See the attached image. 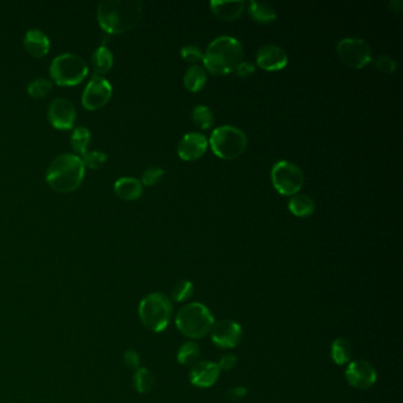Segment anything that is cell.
<instances>
[{
  "mask_svg": "<svg viewBox=\"0 0 403 403\" xmlns=\"http://www.w3.org/2000/svg\"><path fill=\"white\" fill-rule=\"evenodd\" d=\"M141 17L142 3L139 0H103L98 5V23L110 35L133 29Z\"/></svg>",
  "mask_w": 403,
  "mask_h": 403,
  "instance_id": "1",
  "label": "cell"
},
{
  "mask_svg": "<svg viewBox=\"0 0 403 403\" xmlns=\"http://www.w3.org/2000/svg\"><path fill=\"white\" fill-rule=\"evenodd\" d=\"M243 58L244 47L240 40L232 35H220L208 45L203 62L210 74L225 76L233 72Z\"/></svg>",
  "mask_w": 403,
  "mask_h": 403,
  "instance_id": "2",
  "label": "cell"
},
{
  "mask_svg": "<svg viewBox=\"0 0 403 403\" xmlns=\"http://www.w3.org/2000/svg\"><path fill=\"white\" fill-rule=\"evenodd\" d=\"M84 174L86 166L81 157L74 154H62L47 169V181L57 192H72L82 184Z\"/></svg>",
  "mask_w": 403,
  "mask_h": 403,
  "instance_id": "3",
  "label": "cell"
},
{
  "mask_svg": "<svg viewBox=\"0 0 403 403\" xmlns=\"http://www.w3.org/2000/svg\"><path fill=\"white\" fill-rule=\"evenodd\" d=\"M176 328L182 335L199 340L211 333L214 317L207 306L194 301L182 306L175 317Z\"/></svg>",
  "mask_w": 403,
  "mask_h": 403,
  "instance_id": "4",
  "label": "cell"
},
{
  "mask_svg": "<svg viewBox=\"0 0 403 403\" xmlns=\"http://www.w3.org/2000/svg\"><path fill=\"white\" fill-rule=\"evenodd\" d=\"M173 315L171 298L161 292L145 296L139 306V317L142 324L152 333H162L168 326Z\"/></svg>",
  "mask_w": 403,
  "mask_h": 403,
  "instance_id": "5",
  "label": "cell"
},
{
  "mask_svg": "<svg viewBox=\"0 0 403 403\" xmlns=\"http://www.w3.org/2000/svg\"><path fill=\"white\" fill-rule=\"evenodd\" d=\"M208 145L213 153L223 160H235L242 157L247 145L248 139L245 132L233 125H221L213 130Z\"/></svg>",
  "mask_w": 403,
  "mask_h": 403,
  "instance_id": "6",
  "label": "cell"
},
{
  "mask_svg": "<svg viewBox=\"0 0 403 403\" xmlns=\"http://www.w3.org/2000/svg\"><path fill=\"white\" fill-rule=\"evenodd\" d=\"M88 71L86 61L74 54L57 56L50 67L52 79L63 86H77L86 79Z\"/></svg>",
  "mask_w": 403,
  "mask_h": 403,
  "instance_id": "7",
  "label": "cell"
},
{
  "mask_svg": "<svg viewBox=\"0 0 403 403\" xmlns=\"http://www.w3.org/2000/svg\"><path fill=\"white\" fill-rule=\"evenodd\" d=\"M271 181L274 189L284 196L297 194L304 186V174L294 162L277 161L271 169Z\"/></svg>",
  "mask_w": 403,
  "mask_h": 403,
  "instance_id": "8",
  "label": "cell"
},
{
  "mask_svg": "<svg viewBox=\"0 0 403 403\" xmlns=\"http://www.w3.org/2000/svg\"><path fill=\"white\" fill-rule=\"evenodd\" d=\"M336 52L342 62L352 69H362L372 61V47L361 38H343L337 44Z\"/></svg>",
  "mask_w": 403,
  "mask_h": 403,
  "instance_id": "9",
  "label": "cell"
},
{
  "mask_svg": "<svg viewBox=\"0 0 403 403\" xmlns=\"http://www.w3.org/2000/svg\"><path fill=\"white\" fill-rule=\"evenodd\" d=\"M113 94L110 83L102 76L94 74L86 84L82 96V103L88 110H96L106 106Z\"/></svg>",
  "mask_w": 403,
  "mask_h": 403,
  "instance_id": "10",
  "label": "cell"
},
{
  "mask_svg": "<svg viewBox=\"0 0 403 403\" xmlns=\"http://www.w3.org/2000/svg\"><path fill=\"white\" fill-rule=\"evenodd\" d=\"M212 341L219 348L233 349L243 341L244 331L237 322L223 319L216 322L211 329Z\"/></svg>",
  "mask_w": 403,
  "mask_h": 403,
  "instance_id": "11",
  "label": "cell"
},
{
  "mask_svg": "<svg viewBox=\"0 0 403 403\" xmlns=\"http://www.w3.org/2000/svg\"><path fill=\"white\" fill-rule=\"evenodd\" d=\"M345 379L351 387L364 390L376 384L377 372L367 361H352L345 369Z\"/></svg>",
  "mask_w": 403,
  "mask_h": 403,
  "instance_id": "12",
  "label": "cell"
},
{
  "mask_svg": "<svg viewBox=\"0 0 403 403\" xmlns=\"http://www.w3.org/2000/svg\"><path fill=\"white\" fill-rule=\"evenodd\" d=\"M47 116L50 123L57 129H71L76 121V108L68 98H56L49 106Z\"/></svg>",
  "mask_w": 403,
  "mask_h": 403,
  "instance_id": "13",
  "label": "cell"
},
{
  "mask_svg": "<svg viewBox=\"0 0 403 403\" xmlns=\"http://www.w3.org/2000/svg\"><path fill=\"white\" fill-rule=\"evenodd\" d=\"M255 61L262 70L279 71L285 69L289 63V56L283 47L274 44H267L259 47Z\"/></svg>",
  "mask_w": 403,
  "mask_h": 403,
  "instance_id": "14",
  "label": "cell"
},
{
  "mask_svg": "<svg viewBox=\"0 0 403 403\" xmlns=\"http://www.w3.org/2000/svg\"><path fill=\"white\" fill-rule=\"evenodd\" d=\"M208 148L207 137L204 134L188 133L177 145V154L184 161H196L204 157Z\"/></svg>",
  "mask_w": 403,
  "mask_h": 403,
  "instance_id": "15",
  "label": "cell"
},
{
  "mask_svg": "<svg viewBox=\"0 0 403 403\" xmlns=\"http://www.w3.org/2000/svg\"><path fill=\"white\" fill-rule=\"evenodd\" d=\"M218 363L212 361H201L193 364L189 372V381L193 386L199 388H210L216 384L220 376Z\"/></svg>",
  "mask_w": 403,
  "mask_h": 403,
  "instance_id": "16",
  "label": "cell"
},
{
  "mask_svg": "<svg viewBox=\"0 0 403 403\" xmlns=\"http://www.w3.org/2000/svg\"><path fill=\"white\" fill-rule=\"evenodd\" d=\"M210 8L218 19L235 22L243 15L246 4L243 0H212Z\"/></svg>",
  "mask_w": 403,
  "mask_h": 403,
  "instance_id": "17",
  "label": "cell"
},
{
  "mask_svg": "<svg viewBox=\"0 0 403 403\" xmlns=\"http://www.w3.org/2000/svg\"><path fill=\"white\" fill-rule=\"evenodd\" d=\"M24 47L32 57L40 58L50 50V40L43 31L32 29L25 33Z\"/></svg>",
  "mask_w": 403,
  "mask_h": 403,
  "instance_id": "18",
  "label": "cell"
},
{
  "mask_svg": "<svg viewBox=\"0 0 403 403\" xmlns=\"http://www.w3.org/2000/svg\"><path fill=\"white\" fill-rule=\"evenodd\" d=\"M114 191L122 200L134 201L142 196L143 184L136 177H121L115 182Z\"/></svg>",
  "mask_w": 403,
  "mask_h": 403,
  "instance_id": "19",
  "label": "cell"
},
{
  "mask_svg": "<svg viewBox=\"0 0 403 403\" xmlns=\"http://www.w3.org/2000/svg\"><path fill=\"white\" fill-rule=\"evenodd\" d=\"M207 83V71L201 65H192L188 68L184 74V86L191 93H198L204 89Z\"/></svg>",
  "mask_w": 403,
  "mask_h": 403,
  "instance_id": "20",
  "label": "cell"
},
{
  "mask_svg": "<svg viewBox=\"0 0 403 403\" xmlns=\"http://www.w3.org/2000/svg\"><path fill=\"white\" fill-rule=\"evenodd\" d=\"M248 13L257 23L270 24L277 18V11L272 5L252 0L248 4Z\"/></svg>",
  "mask_w": 403,
  "mask_h": 403,
  "instance_id": "21",
  "label": "cell"
},
{
  "mask_svg": "<svg viewBox=\"0 0 403 403\" xmlns=\"http://www.w3.org/2000/svg\"><path fill=\"white\" fill-rule=\"evenodd\" d=\"M315 201L306 194H294L289 201V210L294 216L298 218H308L313 216L315 212Z\"/></svg>",
  "mask_w": 403,
  "mask_h": 403,
  "instance_id": "22",
  "label": "cell"
},
{
  "mask_svg": "<svg viewBox=\"0 0 403 403\" xmlns=\"http://www.w3.org/2000/svg\"><path fill=\"white\" fill-rule=\"evenodd\" d=\"M91 61H93L95 74L100 76V74H106L113 68L114 56L108 47H100L95 50Z\"/></svg>",
  "mask_w": 403,
  "mask_h": 403,
  "instance_id": "23",
  "label": "cell"
},
{
  "mask_svg": "<svg viewBox=\"0 0 403 403\" xmlns=\"http://www.w3.org/2000/svg\"><path fill=\"white\" fill-rule=\"evenodd\" d=\"M352 357V345L345 338H336L331 345V358L338 365L349 363Z\"/></svg>",
  "mask_w": 403,
  "mask_h": 403,
  "instance_id": "24",
  "label": "cell"
},
{
  "mask_svg": "<svg viewBox=\"0 0 403 403\" xmlns=\"http://www.w3.org/2000/svg\"><path fill=\"white\" fill-rule=\"evenodd\" d=\"M192 120L199 129L207 130L213 125L214 115H213V111L210 106L199 104V106L193 108Z\"/></svg>",
  "mask_w": 403,
  "mask_h": 403,
  "instance_id": "25",
  "label": "cell"
},
{
  "mask_svg": "<svg viewBox=\"0 0 403 403\" xmlns=\"http://www.w3.org/2000/svg\"><path fill=\"white\" fill-rule=\"evenodd\" d=\"M134 387L139 394H147L152 390L154 386L153 372L147 368H140L135 370L134 374Z\"/></svg>",
  "mask_w": 403,
  "mask_h": 403,
  "instance_id": "26",
  "label": "cell"
},
{
  "mask_svg": "<svg viewBox=\"0 0 403 403\" xmlns=\"http://www.w3.org/2000/svg\"><path fill=\"white\" fill-rule=\"evenodd\" d=\"M199 345H196V342L188 341L184 345H181L179 351H177V361L181 365H191V364H196V361L200 356Z\"/></svg>",
  "mask_w": 403,
  "mask_h": 403,
  "instance_id": "27",
  "label": "cell"
},
{
  "mask_svg": "<svg viewBox=\"0 0 403 403\" xmlns=\"http://www.w3.org/2000/svg\"><path fill=\"white\" fill-rule=\"evenodd\" d=\"M91 140L90 130L86 128V127H77L74 130V133L71 135L70 142L71 147L76 152L84 154L86 152V148L89 145V142Z\"/></svg>",
  "mask_w": 403,
  "mask_h": 403,
  "instance_id": "28",
  "label": "cell"
},
{
  "mask_svg": "<svg viewBox=\"0 0 403 403\" xmlns=\"http://www.w3.org/2000/svg\"><path fill=\"white\" fill-rule=\"evenodd\" d=\"M194 292V286L191 280L184 279L176 283L172 290V299L176 303H182L192 297Z\"/></svg>",
  "mask_w": 403,
  "mask_h": 403,
  "instance_id": "29",
  "label": "cell"
},
{
  "mask_svg": "<svg viewBox=\"0 0 403 403\" xmlns=\"http://www.w3.org/2000/svg\"><path fill=\"white\" fill-rule=\"evenodd\" d=\"M52 89V83L49 79H35L29 83L28 93L31 97L43 98Z\"/></svg>",
  "mask_w": 403,
  "mask_h": 403,
  "instance_id": "30",
  "label": "cell"
},
{
  "mask_svg": "<svg viewBox=\"0 0 403 403\" xmlns=\"http://www.w3.org/2000/svg\"><path fill=\"white\" fill-rule=\"evenodd\" d=\"M81 159H82L83 164L86 167H89L91 169H97L106 164L108 157H106V154L102 153V152H98V150H91V152L86 150Z\"/></svg>",
  "mask_w": 403,
  "mask_h": 403,
  "instance_id": "31",
  "label": "cell"
},
{
  "mask_svg": "<svg viewBox=\"0 0 403 403\" xmlns=\"http://www.w3.org/2000/svg\"><path fill=\"white\" fill-rule=\"evenodd\" d=\"M372 63L377 70L386 74H393L397 68V63H396L395 59H393L389 55L376 56Z\"/></svg>",
  "mask_w": 403,
  "mask_h": 403,
  "instance_id": "32",
  "label": "cell"
},
{
  "mask_svg": "<svg viewBox=\"0 0 403 403\" xmlns=\"http://www.w3.org/2000/svg\"><path fill=\"white\" fill-rule=\"evenodd\" d=\"M181 57L186 62L192 63L193 65H196L204 59V52L196 45H184L181 49Z\"/></svg>",
  "mask_w": 403,
  "mask_h": 403,
  "instance_id": "33",
  "label": "cell"
},
{
  "mask_svg": "<svg viewBox=\"0 0 403 403\" xmlns=\"http://www.w3.org/2000/svg\"><path fill=\"white\" fill-rule=\"evenodd\" d=\"M164 175H165V172H164V169L161 168V167H157V166L149 167V168L145 169L143 175H142V184H145V186H154V184H157V182H160Z\"/></svg>",
  "mask_w": 403,
  "mask_h": 403,
  "instance_id": "34",
  "label": "cell"
},
{
  "mask_svg": "<svg viewBox=\"0 0 403 403\" xmlns=\"http://www.w3.org/2000/svg\"><path fill=\"white\" fill-rule=\"evenodd\" d=\"M123 361H125V365L130 369L140 368V363H141V358H140V355L137 354V351L133 350V349H129L127 350L123 354Z\"/></svg>",
  "mask_w": 403,
  "mask_h": 403,
  "instance_id": "35",
  "label": "cell"
},
{
  "mask_svg": "<svg viewBox=\"0 0 403 403\" xmlns=\"http://www.w3.org/2000/svg\"><path fill=\"white\" fill-rule=\"evenodd\" d=\"M255 71V64L247 62V61H242L235 69V72L238 74L239 77H248V76L253 74Z\"/></svg>",
  "mask_w": 403,
  "mask_h": 403,
  "instance_id": "36",
  "label": "cell"
},
{
  "mask_svg": "<svg viewBox=\"0 0 403 403\" xmlns=\"http://www.w3.org/2000/svg\"><path fill=\"white\" fill-rule=\"evenodd\" d=\"M238 363V358L235 355L232 354H228L225 356L221 357L218 363V367H219L220 370H223V372H230L232 369L235 368V365Z\"/></svg>",
  "mask_w": 403,
  "mask_h": 403,
  "instance_id": "37",
  "label": "cell"
},
{
  "mask_svg": "<svg viewBox=\"0 0 403 403\" xmlns=\"http://www.w3.org/2000/svg\"><path fill=\"white\" fill-rule=\"evenodd\" d=\"M247 395V389L245 387H235L228 392V399L233 402L244 399Z\"/></svg>",
  "mask_w": 403,
  "mask_h": 403,
  "instance_id": "38",
  "label": "cell"
},
{
  "mask_svg": "<svg viewBox=\"0 0 403 403\" xmlns=\"http://www.w3.org/2000/svg\"><path fill=\"white\" fill-rule=\"evenodd\" d=\"M388 6H389V8H390L392 11L400 13V12L402 11L403 3L401 0H392V1H389Z\"/></svg>",
  "mask_w": 403,
  "mask_h": 403,
  "instance_id": "39",
  "label": "cell"
}]
</instances>
